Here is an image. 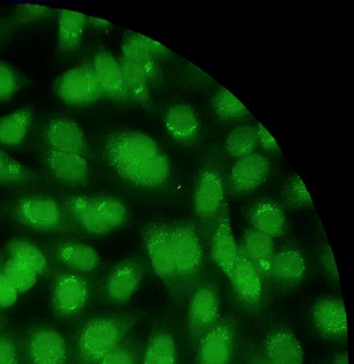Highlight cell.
I'll list each match as a JSON object with an SVG mask.
<instances>
[{
	"label": "cell",
	"instance_id": "obj_1",
	"mask_svg": "<svg viewBox=\"0 0 354 364\" xmlns=\"http://www.w3.org/2000/svg\"><path fill=\"white\" fill-rule=\"evenodd\" d=\"M137 321L138 316L131 313L89 320L77 337V364H96L123 341Z\"/></svg>",
	"mask_w": 354,
	"mask_h": 364
},
{
	"label": "cell",
	"instance_id": "obj_2",
	"mask_svg": "<svg viewBox=\"0 0 354 364\" xmlns=\"http://www.w3.org/2000/svg\"><path fill=\"white\" fill-rule=\"evenodd\" d=\"M170 226L179 291L182 299L194 289L201 274L202 246L192 223L179 222Z\"/></svg>",
	"mask_w": 354,
	"mask_h": 364
},
{
	"label": "cell",
	"instance_id": "obj_3",
	"mask_svg": "<svg viewBox=\"0 0 354 364\" xmlns=\"http://www.w3.org/2000/svg\"><path fill=\"white\" fill-rule=\"evenodd\" d=\"M143 240L155 274L170 294L180 299L171 226L162 222L148 223L143 229Z\"/></svg>",
	"mask_w": 354,
	"mask_h": 364
},
{
	"label": "cell",
	"instance_id": "obj_4",
	"mask_svg": "<svg viewBox=\"0 0 354 364\" xmlns=\"http://www.w3.org/2000/svg\"><path fill=\"white\" fill-rule=\"evenodd\" d=\"M11 214L20 225L44 232L62 230L67 219L64 208L57 200L37 194L17 198L11 205Z\"/></svg>",
	"mask_w": 354,
	"mask_h": 364
},
{
	"label": "cell",
	"instance_id": "obj_5",
	"mask_svg": "<svg viewBox=\"0 0 354 364\" xmlns=\"http://www.w3.org/2000/svg\"><path fill=\"white\" fill-rule=\"evenodd\" d=\"M220 299L210 282H201L194 287L189 298L187 332L194 346L219 321Z\"/></svg>",
	"mask_w": 354,
	"mask_h": 364
},
{
	"label": "cell",
	"instance_id": "obj_6",
	"mask_svg": "<svg viewBox=\"0 0 354 364\" xmlns=\"http://www.w3.org/2000/svg\"><path fill=\"white\" fill-rule=\"evenodd\" d=\"M53 88L61 101L73 107L86 106L104 97L90 64L63 72L56 78Z\"/></svg>",
	"mask_w": 354,
	"mask_h": 364
},
{
	"label": "cell",
	"instance_id": "obj_7",
	"mask_svg": "<svg viewBox=\"0 0 354 364\" xmlns=\"http://www.w3.org/2000/svg\"><path fill=\"white\" fill-rule=\"evenodd\" d=\"M104 150L112 167L144 161L160 152L152 137L133 131L112 134L107 138Z\"/></svg>",
	"mask_w": 354,
	"mask_h": 364
},
{
	"label": "cell",
	"instance_id": "obj_8",
	"mask_svg": "<svg viewBox=\"0 0 354 364\" xmlns=\"http://www.w3.org/2000/svg\"><path fill=\"white\" fill-rule=\"evenodd\" d=\"M91 294L88 282L75 273H61L54 281L52 306L58 318H67L79 315L86 307Z\"/></svg>",
	"mask_w": 354,
	"mask_h": 364
},
{
	"label": "cell",
	"instance_id": "obj_9",
	"mask_svg": "<svg viewBox=\"0 0 354 364\" xmlns=\"http://www.w3.org/2000/svg\"><path fill=\"white\" fill-rule=\"evenodd\" d=\"M144 265L136 258H128L116 264L109 272L104 285L108 302L126 304L138 289L144 276Z\"/></svg>",
	"mask_w": 354,
	"mask_h": 364
},
{
	"label": "cell",
	"instance_id": "obj_10",
	"mask_svg": "<svg viewBox=\"0 0 354 364\" xmlns=\"http://www.w3.org/2000/svg\"><path fill=\"white\" fill-rule=\"evenodd\" d=\"M235 327L222 320L207 331L196 344V364H230L234 348Z\"/></svg>",
	"mask_w": 354,
	"mask_h": 364
},
{
	"label": "cell",
	"instance_id": "obj_11",
	"mask_svg": "<svg viewBox=\"0 0 354 364\" xmlns=\"http://www.w3.org/2000/svg\"><path fill=\"white\" fill-rule=\"evenodd\" d=\"M238 300L247 308L257 309L263 298L262 276L239 246L236 262L227 277Z\"/></svg>",
	"mask_w": 354,
	"mask_h": 364
},
{
	"label": "cell",
	"instance_id": "obj_12",
	"mask_svg": "<svg viewBox=\"0 0 354 364\" xmlns=\"http://www.w3.org/2000/svg\"><path fill=\"white\" fill-rule=\"evenodd\" d=\"M25 350L30 364H67L65 340L51 328H39L31 332Z\"/></svg>",
	"mask_w": 354,
	"mask_h": 364
},
{
	"label": "cell",
	"instance_id": "obj_13",
	"mask_svg": "<svg viewBox=\"0 0 354 364\" xmlns=\"http://www.w3.org/2000/svg\"><path fill=\"white\" fill-rule=\"evenodd\" d=\"M224 187L220 173L206 168L199 174L194 191L193 203L197 216L204 223L213 220L221 210Z\"/></svg>",
	"mask_w": 354,
	"mask_h": 364
},
{
	"label": "cell",
	"instance_id": "obj_14",
	"mask_svg": "<svg viewBox=\"0 0 354 364\" xmlns=\"http://www.w3.org/2000/svg\"><path fill=\"white\" fill-rule=\"evenodd\" d=\"M311 319L316 330L324 338L332 341L347 338L348 315L342 300L332 297L319 299L313 306Z\"/></svg>",
	"mask_w": 354,
	"mask_h": 364
},
{
	"label": "cell",
	"instance_id": "obj_15",
	"mask_svg": "<svg viewBox=\"0 0 354 364\" xmlns=\"http://www.w3.org/2000/svg\"><path fill=\"white\" fill-rule=\"evenodd\" d=\"M41 138L47 149L78 154L86 157L89 146L82 129L66 118L50 120L43 129Z\"/></svg>",
	"mask_w": 354,
	"mask_h": 364
},
{
	"label": "cell",
	"instance_id": "obj_16",
	"mask_svg": "<svg viewBox=\"0 0 354 364\" xmlns=\"http://www.w3.org/2000/svg\"><path fill=\"white\" fill-rule=\"evenodd\" d=\"M113 168L126 181L148 188H157L165 183L171 171L168 158L160 152L146 160L116 166Z\"/></svg>",
	"mask_w": 354,
	"mask_h": 364
},
{
	"label": "cell",
	"instance_id": "obj_17",
	"mask_svg": "<svg viewBox=\"0 0 354 364\" xmlns=\"http://www.w3.org/2000/svg\"><path fill=\"white\" fill-rule=\"evenodd\" d=\"M270 172L269 159L253 152L237 159L229 174L231 190L245 194L258 189L267 180Z\"/></svg>",
	"mask_w": 354,
	"mask_h": 364
},
{
	"label": "cell",
	"instance_id": "obj_18",
	"mask_svg": "<svg viewBox=\"0 0 354 364\" xmlns=\"http://www.w3.org/2000/svg\"><path fill=\"white\" fill-rule=\"evenodd\" d=\"M43 159L53 176L63 184L78 186L89 178V166L86 157L82 155L46 149Z\"/></svg>",
	"mask_w": 354,
	"mask_h": 364
},
{
	"label": "cell",
	"instance_id": "obj_19",
	"mask_svg": "<svg viewBox=\"0 0 354 364\" xmlns=\"http://www.w3.org/2000/svg\"><path fill=\"white\" fill-rule=\"evenodd\" d=\"M122 59L142 67L150 80L158 74L156 58L170 53L163 44L143 34H131L122 45Z\"/></svg>",
	"mask_w": 354,
	"mask_h": 364
},
{
	"label": "cell",
	"instance_id": "obj_20",
	"mask_svg": "<svg viewBox=\"0 0 354 364\" xmlns=\"http://www.w3.org/2000/svg\"><path fill=\"white\" fill-rule=\"evenodd\" d=\"M90 66L104 97L117 101L127 100L121 63L111 53H96Z\"/></svg>",
	"mask_w": 354,
	"mask_h": 364
},
{
	"label": "cell",
	"instance_id": "obj_21",
	"mask_svg": "<svg viewBox=\"0 0 354 364\" xmlns=\"http://www.w3.org/2000/svg\"><path fill=\"white\" fill-rule=\"evenodd\" d=\"M264 360L267 364H303V348L293 332L278 328L265 341Z\"/></svg>",
	"mask_w": 354,
	"mask_h": 364
},
{
	"label": "cell",
	"instance_id": "obj_22",
	"mask_svg": "<svg viewBox=\"0 0 354 364\" xmlns=\"http://www.w3.org/2000/svg\"><path fill=\"white\" fill-rule=\"evenodd\" d=\"M210 249L214 264L228 277L238 256L239 246L226 212L217 221L211 235Z\"/></svg>",
	"mask_w": 354,
	"mask_h": 364
},
{
	"label": "cell",
	"instance_id": "obj_23",
	"mask_svg": "<svg viewBox=\"0 0 354 364\" xmlns=\"http://www.w3.org/2000/svg\"><path fill=\"white\" fill-rule=\"evenodd\" d=\"M306 272V263L303 255L296 249L287 248L275 252L268 278L280 287L291 289L303 280Z\"/></svg>",
	"mask_w": 354,
	"mask_h": 364
},
{
	"label": "cell",
	"instance_id": "obj_24",
	"mask_svg": "<svg viewBox=\"0 0 354 364\" xmlns=\"http://www.w3.org/2000/svg\"><path fill=\"white\" fill-rule=\"evenodd\" d=\"M163 123L168 134L182 144L193 141L200 131L197 114L186 104H179L169 108L165 114Z\"/></svg>",
	"mask_w": 354,
	"mask_h": 364
},
{
	"label": "cell",
	"instance_id": "obj_25",
	"mask_svg": "<svg viewBox=\"0 0 354 364\" xmlns=\"http://www.w3.org/2000/svg\"><path fill=\"white\" fill-rule=\"evenodd\" d=\"M56 259L67 267L81 273H89L98 268L100 257L92 246L76 241H62L53 250Z\"/></svg>",
	"mask_w": 354,
	"mask_h": 364
},
{
	"label": "cell",
	"instance_id": "obj_26",
	"mask_svg": "<svg viewBox=\"0 0 354 364\" xmlns=\"http://www.w3.org/2000/svg\"><path fill=\"white\" fill-rule=\"evenodd\" d=\"M248 220L250 228L272 238L280 237L284 232L286 218L282 207L271 200H262L250 209Z\"/></svg>",
	"mask_w": 354,
	"mask_h": 364
},
{
	"label": "cell",
	"instance_id": "obj_27",
	"mask_svg": "<svg viewBox=\"0 0 354 364\" xmlns=\"http://www.w3.org/2000/svg\"><path fill=\"white\" fill-rule=\"evenodd\" d=\"M240 247L262 277H268L275 254L274 239L250 228L244 232Z\"/></svg>",
	"mask_w": 354,
	"mask_h": 364
},
{
	"label": "cell",
	"instance_id": "obj_28",
	"mask_svg": "<svg viewBox=\"0 0 354 364\" xmlns=\"http://www.w3.org/2000/svg\"><path fill=\"white\" fill-rule=\"evenodd\" d=\"M67 212L75 222L87 232L94 235H104L112 229L99 215L91 198L73 195L65 200Z\"/></svg>",
	"mask_w": 354,
	"mask_h": 364
},
{
	"label": "cell",
	"instance_id": "obj_29",
	"mask_svg": "<svg viewBox=\"0 0 354 364\" xmlns=\"http://www.w3.org/2000/svg\"><path fill=\"white\" fill-rule=\"evenodd\" d=\"M87 16L74 10H59L57 44L62 52L70 53L78 48L87 24Z\"/></svg>",
	"mask_w": 354,
	"mask_h": 364
},
{
	"label": "cell",
	"instance_id": "obj_30",
	"mask_svg": "<svg viewBox=\"0 0 354 364\" xmlns=\"http://www.w3.org/2000/svg\"><path fill=\"white\" fill-rule=\"evenodd\" d=\"M140 364H177V351L173 335L164 327L150 335Z\"/></svg>",
	"mask_w": 354,
	"mask_h": 364
},
{
	"label": "cell",
	"instance_id": "obj_31",
	"mask_svg": "<svg viewBox=\"0 0 354 364\" xmlns=\"http://www.w3.org/2000/svg\"><path fill=\"white\" fill-rule=\"evenodd\" d=\"M33 120V109L21 107L0 117V144L16 146L26 138Z\"/></svg>",
	"mask_w": 354,
	"mask_h": 364
},
{
	"label": "cell",
	"instance_id": "obj_32",
	"mask_svg": "<svg viewBox=\"0 0 354 364\" xmlns=\"http://www.w3.org/2000/svg\"><path fill=\"white\" fill-rule=\"evenodd\" d=\"M123 83L127 100L145 103L150 97V78L140 65L121 59Z\"/></svg>",
	"mask_w": 354,
	"mask_h": 364
},
{
	"label": "cell",
	"instance_id": "obj_33",
	"mask_svg": "<svg viewBox=\"0 0 354 364\" xmlns=\"http://www.w3.org/2000/svg\"><path fill=\"white\" fill-rule=\"evenodd\" d=\"M10 258L28 267L38 275L48 269V261L43 252L32 242L21 237L13 238L6 246Z\"/></svg>",
	"mask_w": 354,
	"mask_h": 364
},
{
	"label": "cell",
	"instance_id": "obj_34",
	"mask_svg": "<svg viewBox=\"0 0 354 364\" xmlns=\"http://www.w3.org/2000/svg\"><path fill=\"white\" fill-rule=\"evenodd\" d=\"M257 145L256 129L250 126H241L233 129L225 141L227 152L237 159L255 152Z\"/></svg>",
	"mask_w": 354,
	"mask_h": 364
},
{
	"label": "cell",
	"instance_id": "obj_35",
	"mask_svg": "<svg viewBox=\"0 0 354 364\" xmlns=\"http://www.w3.org/2000/svg\"><path fill=\"white\" fill-rule=\"evenodd\" d=\"M37 180L38 176L34 171L0 150V183L21 184Z\"/></svg>",
	"mask_w": 354,
	"mask_h": 364
},
{
	"label": "cell",
	"instance_id": "obj_36",
	"mask_svg": "<svg viewBox=\"0 0 354 364\" xmlns=\"http://www.w3.org/2000/svg\"><path fill=\"white\" fill-rule=\"evenodd\" d=\"M92 201L105 223L112 230L123 226L127 221V210L122 202L109 196L91 198Z\"/></svg>",
	"mask_w": 354,
	"mask_h": 364
},
{
	"label": "cell",
	"instance_id": "obj_37",
	"mask_svg": "<svg viewBox=\"0 0 354 364\" xmlns=\"http://www.w3.org/2000/svg\"><path fill=\"white\" fill-rule=\"evenodd\" d=\"M1 272L19 294L31 289L36 284L38 276L28 267L10 257L1 266Z\"/></svg>",
	"mask_w": 354,
	"mask_h": 364
},
{
	"label": "cell",
	"instance_id": "obj_38",
	"mask_svg": "<svg viewBox=\"0 0 354 364\" xmlns=\"http://www.w3.org/2000/svg\"><path fill=\"white\" fill-rule=\"evenodd\" d=\"M282 198L286 206L294 210L313 206L311 196L302 178L297 173L290 176L287 182Z\"/></svg>",
	"mask_w": 354,
	"mask_h": 364
},
{
	"label": "cell",
	"instance_id": "obj_39",
	"mask_svg": "<svg viewBox=\"0 0 354 364\" xmlns=\"http://www.w3.org/2000/svg\"><path fill=\"white\" fill-rule=\"evenodd\" d=\"M212 103L217 114L225 119H238L248 114L243 102L229 90L223 87L216 92Z\"/></svg>",
	"mask_w": 354,
	"mask_h": 364
},
{
	"label": "cell",
	"instance_id": "obj_40",
	"mask_svg": "<svg viewBox=\"0 0 354 364\" xmlns=\"http://www.w3.org/2000/svg\"><path fill=\"white\" fill-rule=\"evenodd\" d=\"M140 346L135 339L127 336L114 350L96 364H140Z\"/></svg>",
	"mask_w": 354,
	"mask_h": 364
},
{
	"label": "cell",
	"instance_id": "obj_41",
	"mask_svg": "<svg viewBox=\"0 0 354 364\" xmlns=\"http://www.w3.org/2000/svg\"><path fill=\"white\" fill-rule=\"evenodd\" d=\"M20 87V77L16 70L9 63L0 61V102L13 98Z\"/></svg>",
	"mask_w": 354,
	"mask_h": 364
},
{
	"label": "cell",
	"instance_id": "obj_42",
	"mask_svg": "<svg viewBox=\"0 0 354 364\" xmlns=\"http://www.w3.org/2000/svg\"><path fill=\"white\" fill-rule=\"evenodd\" d=\"M52 9L36 4H18L15 6V20L18 23H28L40 20L52 13Z\"/></svg>",
	"mask_w": 354,
	"mask_h": 364
},
{
	"label": "cell",
	"instance_id": "obj_43",
	"mask_svg": "<svg viewBox=\"0 0 354 364\" xmlns=\"http://www.w3.org/2000/svg\"><path fill=\"white\" fill-rule=\"evenodd\" d=\"M319 263L323 274L328 279L338 282L340 276L337 263L333 250L329 244H326L321 248L319 255Z\"/></svg>",
	"mask_w": 354,
	"mask_h": 364
},
{
	"label": "cell",
	"instance_id": "obj_44",
	"mask_svg": "<svg viewBox=\"0 0 354 364\" xmlns=\"http://www.w3.org/2000/svg\"><path fill=\"white\" fill-rule=\"evenodd\" d=\"M18 291L0 272V308L12 306L17 301Z\"/></svg>",
	"mask_w": 354,
	"mask_h": 364
},
{
	"label": "cell",
	"instance_id": "obj_45",
	"mask_svg": "<svg viewBox=\"0 0 354 364\" xmlns=\"http://www.w3.org/2000/svg\"><path fill=\"white\" fill-rule=\"evenodd\" d=\"M0 364H21L13 341L0 335Z\"/></svg>",
	"mask_w": 354,
	"mask_h": 364
},
{
	"label": "cell",
	"instance_id": "obj_46",
	"mask_svg": "<svg viewBox=\"0 0 354 364\" xmlns=\"http://www.w3.org/2000/svg\"><path fill=\"white\" fill-rule=\"evenodd\" d=\"M258 144L266 151L275 152L280 151L276 140L267 129L260 123L256 128Z\"/></svg>",
	"mask_w": 354,
	"mask_h": 364
},
{
	"label": "cell",
	"instance_id": "obj_47",
	"mask_svg": "<svg viewBox=\"0 0 354 364\" xmlns=\"http://www.w3.org/2000/svg\"><path fill=\"white\" fill-rule=\"evenodd\" d=\"M17 28H18V23L15 18H0V38H11Z\"/></svg>",
	"mask_w": 354,
	"mask_h": 364
},
{
	"label": "cell",
	"instance_id": "obj_48",
	"mask_svg": "<svg viewBox=\"0 0 354 364\" xmlns=\"http://www.w3.org/2000/svg\"><path fill=\"white\" fill-rule=\"evenodd\" d=\"M87 24L99 29H106L111 26L109 21L96 16H87Z\"/></svg>",
	"mask_w": 354,
	"mask_h": 364
},
{
	"label": "cell",
	"instance_id": "obj_49",
	"mask_svg": "<svg viewBox=\"0 0 354 364\" xmlns=\"http://www.w3.org/2000/svg\"><path fill=\"white\" fill-rule=\"evenodd\" d=\"M349 355L347 352L340 353L335 356L333 364H349Z\"/></svg>",
	"mask_w": 354,
	"mask_h": 364
},
{
	"label": "cell",
	"instance_id": "obj_50",
	"mask_svg": "<svg viewBox=\"0 0 354 364\" xmlns=\"http://www.w3.org/2000/svg\"><path fill=\"white\" fill-rule=\"evenodd\" d=\"M250 364H267L264 359H260L259 358H253L250 360Z\"/></svg>",
	"mask_w": 354,
	"mask_h": 364
},
{
	"label": "cell",
	"instance_id": "obj_51",
	"mask_svg": "<svg viewBox=\"0 0 354 364\" xmlns=\"http://www.w3.org/2000/svg\"><path fill=\"white\" fill-rule=\"evenodd\" d=\"M11 38V37H2V38H0V47L1 46H3L4 44V43L9 40Z\"/></svg>",
	"mask_w": 354,
	"mask_h": 364
},
{
	"label": "cell",
	"instance_id": "obj_52",
	"mask_svg": "<svg viewBox=\"0 0 354 364\" xmlns=\"http://www.w3.org/2000/svg\"><path fill=\"white\" fill-rule=\"evenodd\" d=\"M1 261H0V272H1Z\"/></svg>",
	"mask_w": 354,
	"mask_h": 364
}]
</instances>
